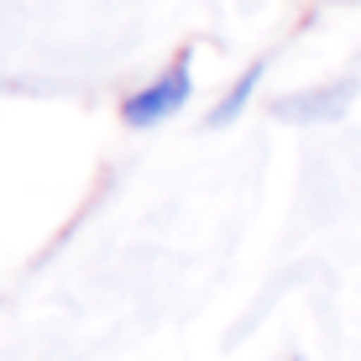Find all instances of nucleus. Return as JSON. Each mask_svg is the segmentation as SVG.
Here are the masks:
<instances>
[{
	"mask_svg": "<svg viewBox=\"0 0 361 361\" xmlns=\"http://www.w3.org/2000/svg\"><path fill=\"white\" fill-rule=\"evenodd\" d=\"M351 94H356V84L345 79V84H330V90H309L298 99H278L272 116L278 121H298V126H309V121H341L345 110H351Z\"/></svg>",
	"mask_w": 361,
	"mask_h": 361,
	"instance_id": "f03ea898",
	"label": "nucleus"
},
{
	"mask_svg": "<svg viewBox=\"0 0 361 361\" xmlns=\"http://www.w3.org/2000/svg\"><path fill=\"white\" fill-rule=\"evenodd\" d=\"M189 94H194V53L183 47L147 90H136L126 105H121V121H126V126H163L168 116H178V110L189 105Z\"/></svg>",
	"mask_w": 361,
	"mask_h": 361,
	"instance_id": "f257e3e1",
	"label": "nucleus"
},
{
	"mask_svg": "<svg viewBox=\"0 0 361 361\" xmlns=\"http://www.w3.org/2000/svg\"><path fill=\"white\" fill-rule=\"evenodd\" d=\"M262 73H267V58H257V63H252V68L241 73V79L231 84V94H226V99H220V105H215V110H209V116H204V126H231V121H235V116H241V110H246V99L257 94V84H262Z\"/></svg>",
	"mask_w": 361,
	"mask_h": 361,
	"instance_id": "7ed1b4c3",
	"label": "nucleus"
}]
</instances>
